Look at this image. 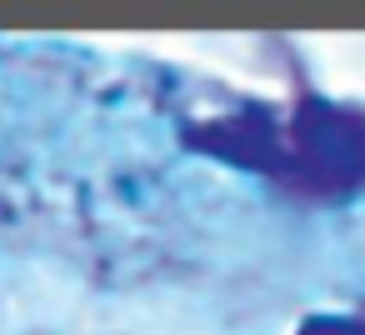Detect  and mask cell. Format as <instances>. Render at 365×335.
Listing matches in <instances>:
<instances>
[{"label": "cell", "mask_w": 365, "mask_h": 335, "mask_svg": "<svg viewBox=\"0 0 365 335\" xmlns=\"http://www.w3.org/2000/svg\"><path fill=\"white\" fill-rule=\"evenodd\" d=\"M295 335H365V315H310Z\"/></svg>", "instance_id": "obj_1"}]
</instances>
